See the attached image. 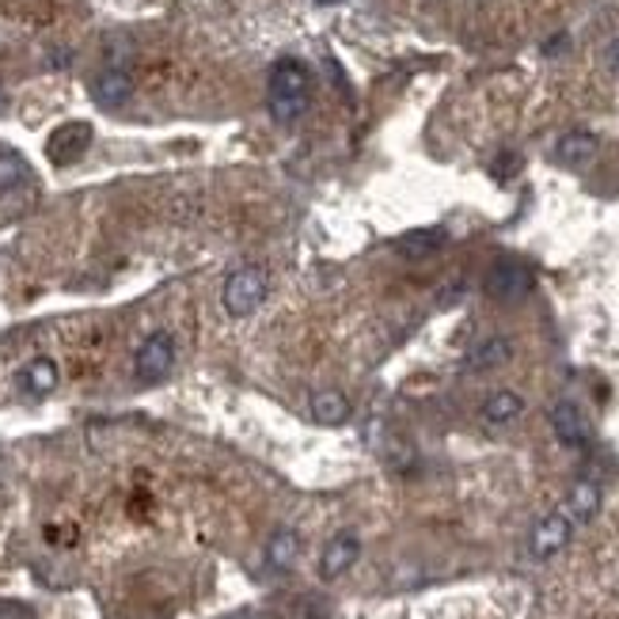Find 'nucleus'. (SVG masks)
<instances>
[{"label": "nucleus", "mask_w": 619, "mask_h": 619, "mask_svg": "<svg viewBox=\"0 0 619 619\" xmlns=\"http://www.w3.org/2000/svg\"><path fill=\"white\" fill-rule=\"evenodd\" d=\"M312 107V73L300 58H278L267 73V111L274 122L293 126Z\"/></svg>", "instance_id": "obj_1"}, {"label": "nucleus", "mask_w": 619, "mask_h": 619, "mask_svg": "<svg viewBox=\"0 0 619 619\" xmlns=\"http://www.w3.org/2000/svg\"><path fill=\"white\" fill-rule=\"evenodd\" d=\"M262 297H267V274L259 267L233 270L225 278V286H220V305H225V312L233 320H247L262 305Z\"/></svg>", "instance_id": "obj_2"}, {"label": "nucleus", "mask_w": 619, "mask_h": 619, "mask_svg": "<svg viewBox=\"0 0 619 619\" xmlns=\"http://www.w3.org/2000/svg\"><path fill=\"white\" fill-rule=\"evenodd\" d=\"M172 369H175V339L167 331H153L134 353L137 384H161Z\"/></svg>", "instance_id": "obj_3"}, {"label": "nucleus", "mask_w": 619, "mask_h": 619, "mask_svg": "<svg viewBox=\"0 0 619 619\" xmlns=\"http://www.w3.org/2000/svg\"><path fill=\"white\" fill-rule=\"evenodd\" d=\"M533 286H536V274L520 259H498L486 270V281H483V289L494 300H525L533 293Z\"/></svg>", "instance_id": "obj_4"}, {"label": "nucleus", "mask_w": 619, "mask_h": 619, "mask_svg": "<svg viewBox=\"0 0 619 619\" xmlns=\"http://www.w3.org/2000/svg\"><path fill=\"white\" fill-rule=\"evenodd\" d=\"M87 145H92V126H87V122H65V126H58L54 134H50L47 156H50V164L69 167L87 153Z\"/></svg>", "instance_id": "obj_5"}, {"label": "nucleus", "mask_w": 619, "mask_h": 619, "mask_svg": "<svg viewBox=\"0 0 619 619\" xmlns=\"http://www.w3.org/2000/svg\"><path fill=\"white\" fill-rule=\"evenodd\" d=\"M570 533H574V520L566 517L563 509L547 513V517L533 528L528 551H533V559H555V555H559L563 547L570 544Z\"/></svg>", "instance_id": "obj_6"}, {"label": "nucleus", "mask_w": 619, "mask_h": 619, "mask_svg": "<svg viewBox=\"0 0 619 619\" xmlns=\"http://www.w3.org/2000/svg\"><path fill=\"white\" fill-rule=\"evenodd\" d=\"M551 430H555V437H559V445L566 448H589V441H592L589 419L581 414V406L570 400H559L551 406Z\"/></svg>", "instance_id": "obj_7"}, {"label": "nucleus", "mask_w": 619, "mask_h": 619, "mask_svg": "<svg viewBox=\"0 0 619 619\" xmlns=\"http://www.w3.org/2000/svg\"><path fill=\"white\" fill-rule=\"evenodd\" d=\"M92 100L100 107H126L134 100V76H130L126 65H107L100 76L92 81Z\"/></svg>", "instance_id": "obj_8"}, {"label": "nucleus", "mask_w": 619, "mask_h": 619, "mask_svg": "<svg viewBox=\"0 0 619 619\" xmlns=\"http://www.w3.org/2000/svg\"><path fill=\"white\" fill-rule=\"evenodd\" d=\"M358 555H361V539H358V533H339V536H331V539H327V547H323V555H320V578H323V581L342 578V574H347L350 566L358 563Z\"/></svg>", "instance_id": "obj_9"}, {"label": "nucleus", "mask_w": 619, "mask_h": 619, "mask_svg": "<svg viewBox=\"0 0 619 619\" xmlns=\"http://www.w3.org/2000/svg\"><path fill=\"white\" fill-rule=\"evenodd\" d=\"M600 498H605V494H600L597 479H578L570 486V494H566L563 513L574 520V525H589V520L600 513Z\"/></svg>", "instance_id": "obj_10"}, {"label": "nucleus", "mask_w": 619, "mask_h": 619, "mask_svg": "<svg viewBox=\"0 0 619 619\" xmlns=\"http://www.w3.org/2000/svg\"><path fill=\"white\" fill-rule=\"evenodd\" d=\"M597 148H600L597 134H589V130H570V134H563L559 145H555V161L566 167H586L592 156H597Z\"/></svg>", "instance_id": "obj_11"}, {"label": "nucleus", "mask_w": 619, "mask_h": 619, "mask_svg": "<svg viewBox=\"0 0 619 619\" xmlns=\"http://www.w3.org/2000/svg\"><path fill=\"white\" fill-rule=\"evenodd\" d=\"M513 358V342L502 339V334H494V339L479 342L472 353L464 358V369L467 373H491V369H502L506 361Z\"/></svg>", "instance_id": "obj_12"}, {"label": "nucleus", "mask_w": 619, "mask_h": 619, "mask_svg": "<svg viewBox=\"0 0 619 619\" xmlns=\"http://www.w3.org/2000/svg\"><path fill=\"white\" fill-rule=\"evenodd\" d=\"M20 388L31 395V400H42L58 388V365L50 358H34L20 369Z\"/></svg>", "instance_id": "obj_13"}, {"label": "nucleus", "mask_w": 619, "mask_h": 619, "mask_svg": "<svg viewBox=\"0 0 619 619\" xmlns=\"http://www.w3.org/2000/svg\"><path fill=\"white\" fill-rule=\"evenodd\" d=\"M445 244H448L445 228H419V233L400 236V240H395V251L406 255V259H426V255H437Z\"/></svg>", "instance_id": "obj_14"}, {"label": "nucleus", "mask_w": 619, "mask_h": 619, "mask_svg": "<svg viewBox=\"0 0 619 619\" xmlns=\"http://www.w3.org/2000/svg\"><path fill=\"white\" fill-rule=\"evenodd\" d=\"M312 419L320 426H342L350 419V400L334 388H323V392L312 395Z\"/></svg>", "instance_id": "obj_15"}, {"label": "nucleus", "mask_w": 619, "mask_h": 619, "mask_svg": "<svg viewBox=\"0 0 619 619\" xmlns=\"http://www.w3.org/2000/svg\"><path fill=\"white\" fill-rule=\"evenodd\" d=\"M297 559H300V536L293 528H278L267 539V566L270 570H293Z\"/></svg>", "instance_id": "obj_16"}, {"label": "nucleus", "mask_w": 619, "mask_h": 619, "mask_svg": "<svg viewBox=\"0 0 619 619\" xmlns=\"http://www.w3.org/2000/svg\"><path fill=\"white\" fill-rule=\"evenodd\" d=\"M520 414H525V400H520L517 392H494L491 400L483 403V419L491 422V426H509Z\"/></svg>", "instance_id": "obj_17"}, {"label": "nucleus", "mask_w": 619, "mask_h": 619, "mask_svg": "<svg viewBox=\"0 0 619 619\" xmlns=\"http://www.w3.org/2000/svg\"><path fill=\"white\" fill-rule=\"evenodd\" d=\"M23 179H28V164H23V156H16V153H0V194L16 190Z\"/></svg>", "instance_id": "obj_18"}, {"label": "nucleus", "mask_w": 619, "mask_h": 619, "mask_svg": "<svg viewBox=\"0 0 619 619\" xmlns=\"http://www.w3.org/2000/svg\"><path fill=\"white\" fill-rule=\"evenodd\" d=\"M0 619H31V612L20 605H0Z\"/></svg>", "instance_id": "obj_19"}, {"label": "nucleus", "mask_w": 619, "mask_h": 619, "mask_svg": "<svg viewBox=\"0 0 619 619\" xmlns=\"http://www.w3.org/2000/svg\"><path fill=\"white\" fill-rule=\"evenodd\" d=\"M608 69H612V73H619V39L612 42V47H608Z\"/></svg>", "instance_id": "obj_20"}, {"label": "nucleus", "mask_w": 619, "mask_h": 619, "mask_svg": "<svg viewBox=\"0 0 619 619\" xmlns=\"http://www.w3.org/2000/svg\"><path fill=\"white\" fill-rule=\"evenodd\" d=\"M225 619H255L251 612H236V616H225Z\"/></svg>", "instance_id": "obj_21"}, {"label": "nucleus", "mask_w": 619, "mask_h": 619, "mask_svg": "<svg viewBox=\"0 0 619 619\" xmlns=\"http://www.w3.org/2000/svg\"><path fill=\"white\" fill-rule=\"evenodd\" d=\"M4 107H8V103H4V92H0V114H4Z\"/></svg>", "instance_id": "obj_22"}]
</instances>
